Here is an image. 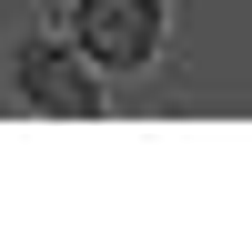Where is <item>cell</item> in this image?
Returning a JSON list of instances; mask_svg holds the SVG:
<instances>
[{
    "mask_svg": "<svg viewBox=\"0 0 252 252\" xmlns=\"http://www.w3.org/2000/svg\"><path fill=\"white\" fill-rule=\"evenodd\" d=\"M71 31H81V51H91V61H152V40H161V0H81Z\"/></svg>",
    "mask_w": 252,
    "mask_h": 252,
    "instance_id": "6da1fadb",
    "label": "cell"
},
{
    "mask_svg": "<svg viewBox=\"0 0 252 252\" xmlns=\"http://www.w3.org/2000/svg\"><path fill=\"white\" fill-rule=\"evenodd\" d=\"M20 91H31L40 111H61V121H91V61H81L71 40H31V51H20Z\"/></svg>",
    "mask_w": 252,
    "mask_h": 252,
    "instance_id": "7a4b0ae2",
    "label": "cell"
}]
</instances>
